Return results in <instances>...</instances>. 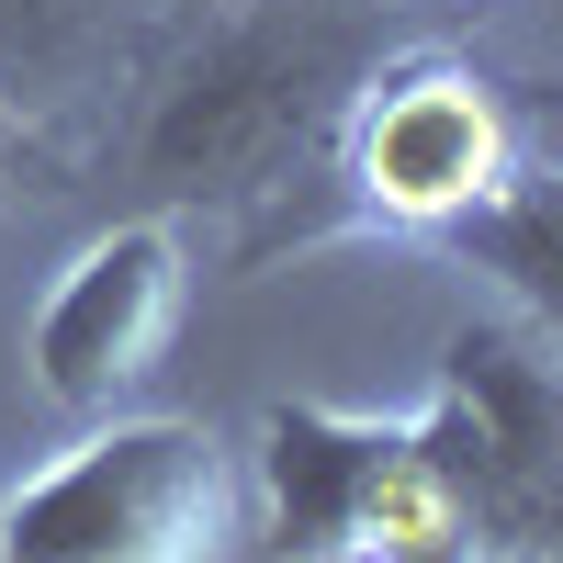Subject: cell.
<instances>
[{"label":"cell","instance_id":"1","mask_svg":"<svg viewBox=\"0 0 563 563\" xmlns=\"http://www.w3.org/2000/svg\"><path fill=\"white\" fill-rule=\"evenodd\" d=\"M384 68L339 0H260V12L214 23L192 57L169 68L147 135H135V169H147L158 203H271L305 192L327 169V135H339L350 90Z\"/></svg>","mask_w":563,"mask_h":563},{"label":"cell","instance_id":"2","mask_svg":"<svg viewBox=\"0 0 563 563\" xmlns=\"http://www.w3.org/2000/svg\"><path fill=\"white\" fill-rule=\"evenodd\" d=\"M249 474L203 417H102L0 496V563H225Z\"/></svg>","mask_w":563,"mask_h":563},{"label":"cell","instance_id":"3","mask_svg":"<svg viewBox=\"0 0 563 563\" xmlns=\"http://www.w3.org/2000/svg\"><path fill=\"white\" fill-rule=\"evenodd\" d=\"M440 485V563H552L563 530V384L552 339L519 316H474L440 350V395L417 406Z\"/></svg>","mask_w":563,"mask_h":563},{"label":"cell","instance_id":"4","mask_svg":"<svg viewBox=\"0 0 563 563\" xmlns=\"http://www.w3.org/2000/svg\"><path fill=\"white\" fill-rule=\"evenodd\" d=\"M519 158H530V135L496 102V79H474L462 57H384L327 135L316 192L361 225H417L429 238V225L474 214Z\"/></svg>","mask_w":563,"mask_h":563},{"label":"cell","instance_id":"5","mask_svg":"<svg viewBox=\"0 0 563 563\" xmlns=\"http://www.w3.org/2000/svg\"><path fill=\"white\" fill-rule=\"evenodd\" d=\"M260 519L282 563H440V485H429L417 417L271 406Z\"/></svg>","mask_w":563,"mask_h":563},{"label":"cell","instance_id":"6","mask_svg":"<svg viewBox=\"0 0 563 563\" xmlns=\"http://www.w3.org/2000/svg\"><path fill=\"white\" fill-rule=\"evenodd\" d=\"M180 305H192V260H180L169 214H135L113 238H90L57 294L34 305V372L45 395L79 417H113V395H135L180 339Z\"/></svg>","mask_w":563,"mask_h":563},{"label":"cell","instance_id":"7","mask_svg":"<svg viewBox=\"0 0 563 563\" xmlns=\"http://www.w3.org/2000/svg\"><path fill=\"white\" fill-rule=\"evenodd\" d=\"M429 238L496 282V316L541 327V339L563 327V249H552V169H541V158H519V169H507V180H496V192H485L474 214L429 225Z\"/></svg>","mask_w":563,"mask_h":563},{"label":"cell","instance_id":"8","mask_svg":"<svg viewBox=\"0 0 563 563\" xmlns=\"http://www.w3.org/2000/svg\"><path fill=\"white\" fill-rule=\"evenodd\" d=\"M124 0H0V102H57L113 57Z\"/></svg>","mask_w":563,"mask_h":563},{"label":"cell","instance_id":"9","mask_svg":"<svg viewBox=\"0 0 563 563\" xmlns=\"http://www.w3.org/2000/svg\"><path fill=\"white\" fill-rule=\"evenodd\" d=\"M0 147H12V102H0Z\"/></svg>","mask_w":563,"mask_h":563}]
</instances>
